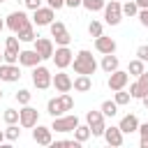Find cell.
I'll return each mask as SVG.
<instances>
[{
  "instance_id": "6da1fadb",
  "label": "cell",
  "mask_w": 148,
  "mask_h": 148,
  "mask_svg": "<svg viewBox=\"0 0 148 148\" xmlns=\"http://www.w3.org/2000/svg\"><path fill=\"white\" fill-rule=\"evenodd\" d=\"M72 65H74V72L76 74H95L97 72V60L92 58V53L88 49H81L74 58H72Z\"/></svg>"
},
{
  "instance_id": "7a4b0ae2",
  "label": "cell",
  "mask_w": 148,
  "mask_h": 148,
  "mask_svg": "<svg viewBox=\"0 0 148 148\" xmlns=\"http://www.w3.org/2000/svg\"><path fill=\"white\" fill-rule=\"evenodd\" d=\"M104 21L109 25H118L123 21V2L120 0H111L104 2Z\"/></svg>"
},
{
  "instance_id": "3957f363",
  "label": "cell",
  "mask_w": 148,
  "mask_h": 148,
  "mask_svg": "<svg viewBox=\"0 0 148 148\" xmlns=\"http://www.w3.org/2000/svg\"><path fill=\"white\" fill-rule=\"evenodd\" d=\"M30 23H32V18H28V14H25V12H21V9H18V12H12V14L5 18V25H7L14 35H16V32H21V30H23L25 25H30Z\"/></svg>"
},
{
  "instance_id": "277c9868",
  "label": "cell",
  "mask_w": 148,
  "mask_h": 148,
  "mask_svg": "<svg viewBox=\"0 0 148 148\" xmlns=\"http://www.w3.org/2000/svg\"><path fill=\"white\" fill-rule=\"evenodd\" d=\"M49 30H51V37L56 39L58 46H67V44L72 42V35L67 32V28H65L62 21H51V23H49Z\"/></svg>"
},
{
  "instance_id": "5b68a950",
  "label": "cell",
  "mask_w": 148,
  "mask_h": 148,
  "mask_svg": "<svg viewBox=\"0 0 148 148\" xmlns=\"http://www.w3.org/2000/svg\"><path fill=\"white\" fill-rule=\"evenodd\" d=\"M51 79H53V74L49 72V67H44V65H35L32 67V83H35V88L46 90L51 86Z\"/></svg>"
},
{
  "instance_id": "8992f818",
  "label": "cell",
  "mask_w": 148,
  "mask_h": 148,
  "mask_svg": "<svg viewBox=\"0 0 148 148\" xmlns=\"http://www.w3.org/2000/svg\"><path fill=\"white\" fill-rule=\"evenodd\" d=\"M86 125L90 127V134L92 136H102L104 134V113L102 111H88L86 113Z\"/></svg>"
},
{
  "instance_id": "52a82bcc",
  "label": "cell",
  "mask_w": 148,
  "mask_h": 148,
  "mask_svg": "<svg viewBox=\"0 0 148 148\" xmlns=\"http://www.w3.org/2000/svg\"><path fill=\"white\" fill-rule=\"evenodd\" d=\"M37 120H39V111L35 106H30V104H23V109L18 111V125L30 130V127L37 125Z\"/></svg>"
},
{
  "instance_id": "ba28073f",
  "label": "cell",
  "mask_w": 148,
  "mask_h": 148,
  "mask_svg": "<svg viewBox=\"0 0 148 148\" xmlns=\"http://www.w3.org/2000/svg\"><path fill=\"white\" fill-rule=\"evenodd\" d=\"M76 125H79V118H76L74 113H69V116H56V118H53L51 130H56V132L65 134V132H74V127H76Z\"/></svg>"
},
{
  "instance_id": "9c48e42d",
  "label": "cell",
  "mask_w": 148,
  "mask_h": 148,
  "mask_svg": "<svg viewBox=\"0 0 148 148\" xmlns=\"http://www.w3.org/2000/svg\"><path fill=\"white\" fill-rule=\"evenodd\" d=\"M72 58H74V53L69 51V46H58V49L53 51V56H51V60L56 62V67H58V69L69 67V65H72Z\"/></svg>"
},
{
  "instance_id": "30bf717a",
  "label": "cell",
  "mask_w": 148,
  "mask_h": 148,
  "mask_svg": "<svg viewBox=\"0 0 148 148\" xmlns=\"http://www.w3.org/2000/svg\"><path fill=\"white\" fill-rule=\"evenodd\" d=\"M32 44H35V51L39 53L42 60H51V56H53L56 49H53V42H51L49 37H39V35H37V39H35Z\"/></svg>"
},
{
  "instance_id": "8fae6325",
  "label": "cell",
  "mask_w": 148,
  "mask_h": 148,
  "mask_svg": "<svg viewBox=\"0 0 148 148\" xmlns=\"http://www.w3.org/2000/svg\"><path fill=\"white\" fill-rule=\"evenodd\" d=\"M2 60L14 65L18 62V37H7L5 42V53H2Z\"/></svg>"
},
{
  "instance_id": "7c38bea8",
  "label": "cell",
  "mask_w": 148,
  "mask_h": 148,
  "mask_svg": "<svg viewBox=\"0 0 148 148\" xmlns=\"http://www.w3.org/2000/svg\"><path fill=\"white\" fill-rule=\"evenodd\" d=\"M53 16H56V9H51V7H37L35 14H32V23L37 28H42V25H49L53 21Z\"/></svg>"
},
{
  "instance_id": "4fadbf2b",
  "label": "cell",
  "mask_w": 148,
  "mask_h": 148,
  "mask_svg": "<svg viewBox=\"0 0 148 148\" xmlns=\"http://www.w3.org/2000/svg\"><path fill=\"white\" fill-rule=\"evenodd\" d=\"M127 81H130V74H127V72H123V69H116V72H111V74H109L106 86H109L111 90H123V88L127 86Z\"/></svg>"
},
{
  "instance_id": "5bb4252c",
  "label": "cell",
  "mask_w": 148,
  "mask_h": 148,
  "mask_svg": "<svg viewBox=\"0 0 148 148\" xmlns=\"http://www.w3.org/2000/svg\"><path fill=\"white\" fill-rule=\"evenodd\" d=\"M51 127H46V125H35V130H32V139L39 143V146H51L53 143V136H51Z\"/></svg>"
},
{
  "instance_id": "9a60e30c",
  "label": "cell",
  "mask_w": 148,
  "mask_h": 148,
  "mask_svg": "<svg viewBox=\"0 0 148 148\" xmlns=\"http://www.w3.org/2000/svg\"><path fill=\"white\" fill-rule=\"evenodd\" d=\"M102 136H104V141H106L109 146H113V148L123 146V141H125V139H123L125 134L120 132L118 125H116V127H113V125H111V127H104V134H102Z\"/></svg>"
},
{
  "instance_id": "2e32d148",
  "label": "cell",
  "mask_w": 148,
  "mask_h": 148,
  "mask_svg": "<svg viewBox=\"0 0 148 148\" xmlns=\"http://www.w3.org/2000/svg\"><path fill=\"white\" fill-rule=\"evenodd\" d=\"M18 79H21V69L16 67V62H14V65H9V62H2V65H0V81L14 83V81H18Z\"/></svg>"
},
{
  "instance_id": "e0dca14e",
  "label": "cell",
  "mask_w": 148,
  "mask_h": 148,
  "mask_svg": "<svg viewBox=\"0 0 148 148\" xmlns=\"http://www.w3.org/2000/svg\"><path fill=\"white\" fill-rule=\"evenodd\" d=\"M42 62V58H39V53L35 51V49H23V51H18V65H23V67H35V65H39Z\"/></svg>"
},
{
  "instance_id": "ac0fdd59",
  "label": "cell",
  "mask_w": 148,
  "mask_h": 148,
  "mask_svg": "<svg viewBox=\"0 0 148 148\" xmlns=\"http://www.w3.org/2000/svg\"><path fill=\"white\" fill-rule=\"evenodd\" d=\"M51 86H56V90H58V92H69V90H72V76H69V74H65V72L60 69V72L51 79Z\"/></svg>"
},
{
  "instance_id": "d6986e66",
  "label": "cell",
  "mask_w": 148,
  "mask_h": 148,
  "mask_svg": "<svg viewBox=\"0 0 148 148\" xmlns=\"http://www.w3.org/2000/svg\"><path fill=\"white\" fill-rule=\"evenodd\" d=\"M118 127H120V132H123V134H132V132H136V130H139V118H136L134 113H127V116H123V118H120Z\"/></svg>"
},
{
  "instance_id": "ffe728a7",
  "label": "cell",
  "mask_w": 148,
  "mask_h": 148,
  "mask_svg": "<svg viewBox=\"0 0 148 148\" xmlns=\"http://www.w3.org/2000/svg\"><path fill=\"white\" fill-rule=\"evenodd\" d=\"M95 49H97L102 56H104V53H116V39L99 35V37H95Z\"/></svg>"
},
{
  "instance_id": "44dd1931",
  "label": "cell",
  "mask_w": 148,
  "mask_h": 148,
  "mask_svg": "<svg viewBox=\"0 0 148 148\" xmlns=\"http://www.w3.org/2000/svg\"><path fill=\"white\" fill-rule=\"evenodd\" d=\"M72 88H74L76 92H88V90L92 88V79H90L88 74H79L76 79H72Z\"/></svg>"
},
{
  "instance_id": "7402d4cb",
  "label": "cell",
  "mask_w": 148,
  "mask_h": 148,
  "mask_svg": "<svg viewBox=\"0 0 148 148\" xmlns=\"http://www.w3.org/2000/svg\"><path fill=\"white\" fill-rule=\"evenodd\" d=\"M118 56H113V53H104V58H102V62H99V67L106 72V74H111V72H116L118 69Z\"/></svg>"
},
{
  "instance_id": "603a6c76",
  "label": "cell",
  "mask_w": 148,
  "mask_h": 148,
  "mask_svg": "<svg viewBox=\"0 0 148 148\" xmlns=\"http://www.w3.org/2000/svg\"><path fill=\"white\" fill-rule=\"evenodd\" d=\"M46 111L56 118V116H62L65 113V109H62V102H60V97H51L49 102H46Z\"/></svg>"
},
{
  "instance_id": "cb8c5ba5",
  "label": "cell",
  "mask_w": 148,
  "mask_h": 148,
  "mask_svg": "<svg viewBox=\"0 0 148 148\" xmlns=\"http://www.w3.org/2000/svg\"><path fill=\"white\" fill-rule=\"evenodd\" d=\"M16 37H18V42H35V39H37V32H35V23L25 25L21 32H16Z\"/></svg>"
},
{
  "instance_id": "d4e9b609",
  "label": "cell",
  "mask_w": 148,
  "mask_h": 148,
  "mask_svg": "<svg viewBox=\"0 0 148 148\" xmlns=\"http://www.w3.org/2000/svg\"><path fill=\"white\" fill-rule=\"evenodd\" d=\"M90 136H92V134H90V127H88V125H81V123H79V125L74 127V139H76L79 143H86Z\"/></svg>"
},
{
  "instance_id": "484cf974",
  "label": "cell",
  "mask_w": 148,
  "mask_h": 148,
  "mask_svg": "<svg viewBox=\"0 0 148 148\" xmlns=\"http://www.w3.org/2000/svg\"><path fill=\"white\" fill-rule=\"evenodd\" d=\"M99 111L104 113V118H113V116L118 113V104H116V102H111V99H104V102H102V106H99Z\"/></svg>"
},
{
  "instance_id": "4316f807",
  "label": "cell",
  "mask_w": 148,
  "mask_h": 148,
  "mask_svg": "<svg viewBox=\"0 0 148 148\" xmlns=\"http://www.w3.org/2000/svg\"><path fill=\"white\" fill-rule=\"evenodd\" d=\"M143 69H146V67H143V60H139V58L130 60V65H127V74H130V76H139Z\"/></svg>"
},
{
  "instance_id": "83f0119b",
  "label": "cell",
  "mask_w": 148,
  "mask_h": 148,
  "mask_svg": "<svg viewBox=\"0 0 148 148\" xmlns=\"http://www.w3.org/2000/svg\"><path fill=\"white\" fill-rule=\"evenodd\" d=\"M130 99H132V95H130V92H125V88H123V90H113V102H116L118 106L130 104Z\"/></svg>"
},
{
  "instance_id": "f1b7e54d",
  "label": "cell",
  "mask_w": 148,
  "mask_h": 148,
  "mask_svg": "<svg viewBox=\"0 0 148 148\" xmlns=\"http://www.w3.org/2000/svg\"><path fill=\"white\" fill-rule=\"evenodd\" d=\"M139 14V5L134 0H125L123 2V16H136Z\"/></svg>"
},
{
  "instance_id": "f546056e",
  "label": "cell",
  "mask_w": 148,
  "mask_h": 148,
  "mask_svg": "<svg viewBox=\"0 0 148 148\" xmlns=\"http://www.w3.org/2000/svg\"><path fill=\"white\" fill-rule=\"evenodd\" d=\"M18 136H21V130H18V125H16V123L7 125V130H5V139H7V141H16Z\"/></svg>"
},
{
  "instance_id": "4dcf8cb0",
  "label": "cell",
  "mask_w": 148,
  "mask_h": 148,
  "mask_svg": "<svg viewBox=\"0 0 148 148\" xmlns=\"http://www.w3.org/2000/svg\"><path fill=\"white\" fill-rule=\"evenodd\" d=\"M81 7H86L88 12H99L104 9V0H81Z\"/></svg>"
},
{
  "instance_id": "1f68e13d",
  "label": "cell",
  "mask_w": 148,
  "mask_h": 148,
  "mask_svg": "<svg viewBox=\"0 0 148 148\" xmlns=\"http://www.w3.org/2000/svg\"><path fill=\"white\" fill-rule=\"evenodd\" d=\"M14 97H16V102H18L21 106H23V104H30V97H32V95H30V90L21 88V90H18V92H16Z\"/></svg>"
},
{
  "instance_id": "d6a6232c",
  "label": "cell",
  "mask_w": 148,
  "mask_h": 148,
  "mask_svg": "<svg viewBox=\"0 0 148 148\" xmlns=\"http://www.w3.org/2000/svg\"><path fill=\"white\" fill-rule=\"evenodd\" d=\"M2 118H5V123H7V125H12V123H18V111H16V109H5Z\"/></svg>"
},
{
  "instance_id": "836d02e7",
  "label": "cell",
  "mask_w": 148,
  "mask_h": 148,
  "mask_svg": "<svg viewBox=\"0 0 148 148\" xmlns=\"http://www.w3.org/2000/svg\"><path fill=\"white\" fill-rule=\"evenodd\" d=\"M136 132L141 134V141H139L141 148H148V123H143V125L139 123V130H136Z\"/></svg>"
},
{
  "instance_id": "e575fe53",
  "label": "cell",
  "mask_w": 148,
  "mask_h": 148,
  "mask_svg": "<svg viewBox=\"0 0 148 148\" xmlns=\"http://www.w3.org/2000/svg\"><path fill=\"white\" fill-rule=\"evenodd\" d=\"M88 32H90V37H99L102 35V23L99 21H90L88 23Z\"/></svg>"
},
{
  "instance_id": "d590c367",
  "label": "cell",
  "mask_w": 148,
  "mask_h": 148,
  "mask_svg": "<svg viewBox=\"0 0 148 148\" xmlns=\"http://www.w3.org/2000/svg\"><path fill=\"white\" fill-rule=\"evenodd\" d=\"M136 83H139V88H141V92L146 95V92H148V69H143V72L139 74V81H136Z\"/></svg>"
},
{
  "instance_id": "8d00e7d4",
  "label": "cell",
  "mask_w": 148,
  "mask_h": 148,
  "mask_svg": "<svg viewBox=\"0 0 148 148\" xmlns=\"http://www.w3.org/2000/svg\"><path fill=\"white\" fill-rule=\"evenodd\" d=\"M136 58H139V60H143V62L148 60V44H141V46L136 49Z\"/></svg>"
},
{
  "instance_id": "74e56055",
  "label": "cell",
  "mask_w": 148,
  "mask_h": 148,
  "mask_svg": "<svg viewBox=\"0 0 148 148\" xmlns=\"http://www.w3.org/2000/svg\"><path fill=\"white\" fill-rule=\"evenodd\" d=\"M139 23L143 25V28H148V9H139Z\"/></svg>"
},
{
  "instance_id": "f35d334b",
  "label": "cell",
  "mask_w": 148,
  "mask_h": 148,
  "mask_svg": "<svg viewBox=\"0 0 148 148\" xmlns=\"http://www.w3.org/2000/svg\"><path fill=\"white\" fill-rule=\"evenodd\" d=\"M46 5H49L51 9H56V12H58V9H62V7H65V0H46Z\"/></svg>"
},
{
  "instance_id": "ab89813d",
  "label": "cell",
  "mask_w": 148,
  "mask_h": 148,
  "mask_svg": "<svg viewBox=\"0 0 148 148\" xmlns=\"http://www.w3.org/2000/svg\"><path fill=\"white\" fill-rule=\"evenodd\" d=\"M23 2H25V7H28V9H32V12H35L37 7H42V2H44V0H23Z\"/></svg>"
},
{
  "instance_id": "60d3db41",
  "label": "cell",
  "mask_w": 148,
  "mask_h": 148,
  "mask_svg": "<svg viewBox=\"0 0 148 148\" xmlns=\"http://www.w3.org/2000/svg\"><path fill=\"white\" fill-rule=\"evenodd\" d=\"M65 7H81V0H65Z\"/></svg>"
},
{
  "instance_id": "b9f144b4",
  "label": "cell",
  "mask_w": 148,
  "mask_h": 148,
  "mask_svg": "<svg viewBox=\"0 0 148 148\" xmlns=\"http://www.w3.org/2000/svg\"><path fill=\"white\" fill-rule=\"evenodd\" d=\"M139 5V9H148V0H134Z\"/></svg>"
},
{
  "instance_id": "7bdbcfd3",
  "label": "cell",
  "mask_w": 148,
  "mask_h": 148,
  "mask_svg": "<svg viewBox=\"0 0 148 148\" xmlns=\"http://www.w3.org/2000/svg\"><path fill=\"white\" fill-rule=\"evenodd\" d=\"M141 102H143V106H146V109H148V92H146V95H143V97H141Z\"/></svg>"
},
{
  "instance_id": "ee69618b",
  "label": "cell",
  "mask_w": 148,
  "mask_h": 148,
  "mask_svg": "<svg viewBox=\"0 0 148 148\" xmlns=\"http://www.w3.org/2000/svg\"><path fill=\"white\" fill-rule=\"evenodd\" d=\"M5 141V130H0V143Z\"/></svg>"
},
{
  "instance_id": "f6af8a7d",
  "label": "cell",
  "mask_w": 148,
  "mask_h": 148,
  "mask_svg": "<svg viewBox=\"0 0 148 148\" xmlns=\"http://www.w3.org/2000/svg\"><path fill=\"white\" fill-rule=\"evenodd\" d=\"M2 28H5V21H2V18H0V32H2Z\"/></svg>"
},
{
  "instance_id": "bcb514c9",
  "label": "cell",
  "mask_w": 148,
  "mask_h": 148,
  "mask_svg": "<svg viewBox=\"0 0 148 148\" xmlns=\"http://www.w3.org/2000/svg\"><path fill=\"white\" fill-rule=\"evenodd\" d=\"M0 99H2V90H0Z\"/></svg>"
},
{
  "instance_id": "7dc6e473",
  "label": "cell",
  "mask_w": 148,
  "mask_h": 148,
  "mask_svg": "<svg viewBox=\"0 0 148 148\" xmlns=\"http://www.w3.org/2000/svg\"><path fill=\"white\" fill-rule=\"evenodd\" d=\"M0 2H7V0H0Z\"/></svg>"
},
{
  "instance_id": "c3c4849f",
  "label": "cell",
  "mask_w": 148,
  "mask_h": 148,
  "mask_svg": "<svg viewBox=\"0 0 148 148\" xmlns=\"http://www.w3.org/2000/svg\"><path fill=\"white\" fill-rule=\"evenodd\" d=\"M120 2H125V0H120Z\"/></svg>"
},
{
  "instance_id": "681fc988",
  "label": "cell",
  "mask_w": 148,
  "mask_h": 148,
  "mask_svg": "<svg viewBox=\"0 0 148 148\" xmlns=\"http://www.w3.org/2000/svg\"><path fill=\"white\" fill-rule=\"evenodd\" d=\"M0 60H2V56H0Z\"/></svg>"
}]
</instances>
